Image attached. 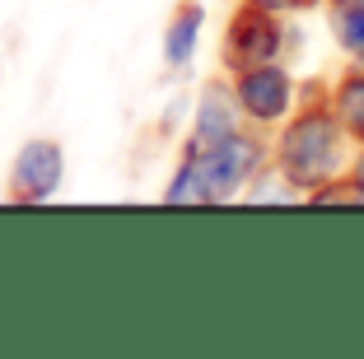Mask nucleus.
I'll use <instances>...</instances> for the list:
<instances>
[{
	"mask_svg": "<svg viewBox=\"0 0 364 359\" xmlns=\"http://www.w3.org/2000/svg\"><path fill=\"white\" fill-rule=\"evenodd\" d=\"M346 178H350L355 187H360V196H364V140L355 145V159H350V173H346Z\"/></svg>",
	"mask_w": 364,
	"mask_h": 359,
	"instance_id": "ddd939ff",
	"label": "nucleus"
},
{
	"mask_svg": "<svg viewBox=\"0 0 364 359\" xmlns=\"http://www.w3.org/2000/svg\"><path fill=\"white\" fill-rule=\"evenodd\" d=\"M285 47H289V14H276L257 0H238L225 23V38H220V61H225V75H234L243 65L280 61Z\"/></svg>",
	"mask_w": 364,
	"mask_h": 359,
	"instance_id": "20e7f679",
	"label": "nucleus"
},
{
	"mask_svg": "<svg viewBox=\"0 0 364 359\" xmlns=\"http://www.w3.org/2000/svg\"><path fill=\"white\" fill-rule=\"evenodd\" d=\"M182 159L196 168V178H201L210 205L243 201L247 182L271 164V136H267V131L243 127V131H234V136H225V140L182 145Z\"/></svg>",
	"mask_w": 364,
	"mask_h": 359,
	"instance_id": "f03ea898",
	"label": "nucleus"
},
{
	"mask_svg": "<svg viewBox=\"0 0 364 359\" xmlns=\"http://www.w3.org/2000/svg\"><path fill=\"white\" fill-rule=\"evenodd\" d=\"M327 5H364V0H327Z\"/></svg>",
	"mask_w": 364,
	"mask_h": 359,
	"instance_id": "4468645a",
	"label": "nucleus"
},
{
	"mask_svg": "<svg viewBox=\"0 0 364 359\" xmlns=\"http://www.w3.org/2000/svg\"><path fill=\"white\" fill-rule=\"evenodd\" d=\"M205 19H210V14H205L201 0H182L178 10L168 14V23H164V65H168V70H187V65L196 61Z\"/></svg>",
	"mask_w": 364,
	"mask_h": 359,
	"instance_id": "0eeeda50",
	"label": "nucleus"
},
{
	"mask_svg": "<svg viewBox=\"0 0 364 359\" xmlns=\"http://www.w3.org/2000/svg\"><path fill=\"white\" fill-rule=\"evenodd\" d=\"M243 201H285V205H294V201H304V191L294 187V182L285 178V173L276 168V164H267V168L257 173V178L247 182V191H243Z\"/></svg>",
	"mask_w": 364,
	"mask_h": 359,
	"instance_id": "9d476101",
	"label": "nucleus"
},
{
	"mask_svg": "<svg viewBox=\"0 0 364 359\" xmlns=\"http://www.w3.org/2000/svg\"><path fill=\"white\" fill-rule=\"evenodd\" d=\"M355 159V136L336 122V112L327 107V98H304L294 112L271 131V164L285 173L309 201L313 191H322L327 182L346 178Z\"/></svg>",
	"mask_w": 364,
	"mask_h": 359,
	"instance_id": "f257e3e1",
	"label": "nucleus"
},
{
	"mask_svg": "<svg viewBox=\"0 0 364 359\" xmlns=\"http://www.w3.org/2000/svg\"><path fill=\"white\" fill-rule=\"evenodd\" d=\"M229 89H234L238 107H243L247 127L252 131H276L294 107L304 103V85L299 75L289 70L285 61H262V65H243V70L229 75Z\"/></svg>",
	"mask_w": 364,
	"mask_h": 359,
	"instance_id": "7ed1b4c3",
	"label": "nucleus"
},
{
	"mask_svg": "<svg viewBox=\"0 0 364 359\" xmlns=\"http://www.w3.org/2000/svg\"><path fill=\"white\" fill-rule=\"evenodd\" d=\"M65 182V149L61 140L52 136H33L14 149L10 159V178H5V191L10 201H23V205H43L52 201Z\"/></svg>",
	"mask_w": 364,
	"mask_h": 359,
	"instance_id": "39448f33",
	"label": "nucleus"
},
{
	"mask_svg": "<svg viewBox=\"0 0 364 359\" xmlns=\"http://www.w3.org/2000/svg\"><path fill=\"white\" fill-rule=\"evenodd\" d=\"M322 98H327V107L336 112V122H341V127L355 136V145H360L364 140V65L346 61L341 70H336V80L322 85Z\"/></svg>",
	"mask_w": 364,
	"mask_h": 359,
	"instance_id": "6e6552de",
	"label": "nucleus"
},
{
	"mask_svg": "<svg viewBox=\"0 0 364 359\" xmlns=\"http://www.w3.org/2000/svg\"><path fill=\"white\" fill-rule=\"evenodd\" d=\"M257 5H267L276 14H309V10H322L327 0H257Z\"/></svg>",
	"mask_w": 364,
	"mask_h": 359,
	"instance_id": "f8f14e48",
	"label": "nucleus"
},
{
	"mask_svg": "<svg viewBox=\"0 0 364 359\" xmlns=\"http://www.w3.org/2000/svg\"><path fill=\"white\" fill-rule=\"evenodd\" d=\"M243 127H247V117H243L234 89H229V75H225V80H210V85H201L196 107H192V127H187V140H182V145L225 140V136H234V131H243Z\"/></svg>",
	"mask_w": 364,
	"mask_h": 359,
	"instance_id": "423d86ee",
	"label": "nucleus"
},
{
	"mask_svg": "<svg viewBox=\"0 0 364 359\" xmlns=\"http://www.w3.org/2000/svg\"><path fill=\"white\" fill-rule=\"evenodd\" d=\"M164 201L168 205H210V196H205L201 178H196V168L187 159H178V168H173L168 187H164Z\"/></svg>",
	"mask_w": 364,
	"mask_h": 359,
	"instance_id": "9b49d317",
	"label": "nucleus"
},
{
	"mask_svg": "<svg viewBox=\"0 0 364 359\" xmlns=\"http://www.w3.org/2000/svg\"><path fill=\"white\" fill-rule=\"evenodd\" d=\"M322 10H327L332 47L350 65H364V5H322Z\"/></svg>",
	"mask_w": 364,
	"mask_h": 359,
	"instance_id": "1a4fd4ad",
	"label": "nucleus"
},
{
	"mask_svg": "<svg viewBox=\"0 0 364 359\" xmlns=\"http://www.w3.org/2000/svg\"><path fill=\"white\" fill-rule=\"evenodd\" d=\"M0 89H5V75H0Z\"/></svg>",
	"mask_w": 364,
	"mask_h": 359,
	"instance_id": "2eb2a0df",
	"label": "nucleus"
}]
</instances>
